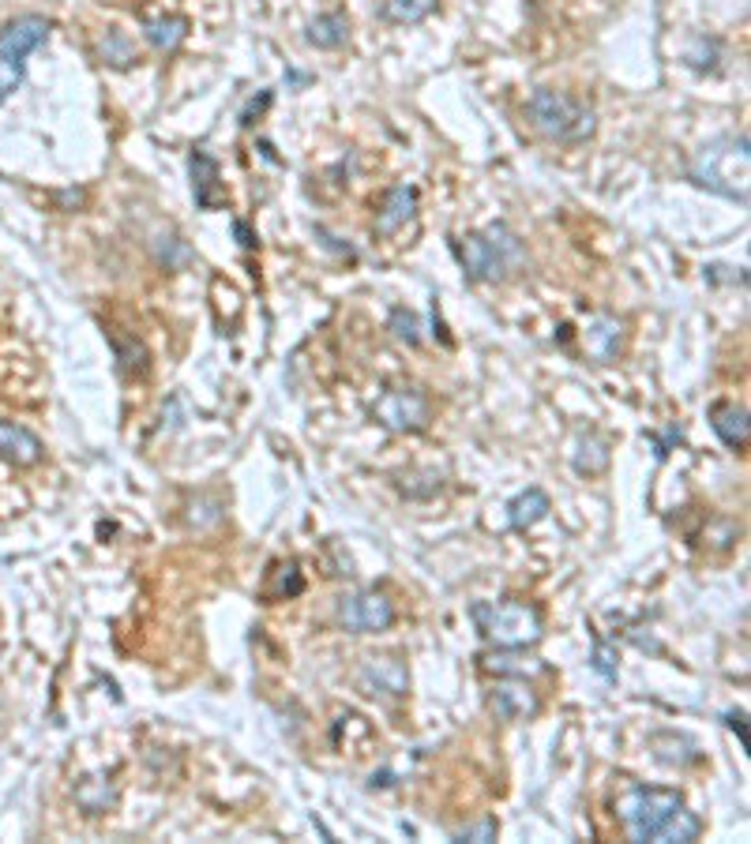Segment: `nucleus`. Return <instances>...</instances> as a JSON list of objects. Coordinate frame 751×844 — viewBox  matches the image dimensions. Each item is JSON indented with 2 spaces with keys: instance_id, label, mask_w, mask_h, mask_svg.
I'll return each mask as SVG.
<instances>
[{
  "instance_id": "1",
  "label": "nucleus",
  "mask_w": 751,
  "mask_h": 844,
  "mask_svg": "<svg viewBox=\"0 0 751 844\" xmlns=\"http://www.w3.org/2000/svg\"><path fill=\"white\" fill-rule=\"evenodd\" d=\"M455 256L473 282H504L526 264L522 241L508 226H488L481 233H470L455 241Z\"/></svg>"
},
{
  "instance_id": "2",
  "label": "nucleus",
  "mask_w": 751,
  "mask_h": 844,
  "mask_svg": "<svg viewBox=\"0 0 751 844\" xmlns=\"http://www.w3.org/2000/svg\"><path fill=\"white\" fill-rule=\"evenodd\" d=\"M526 113H530V120H534L537 132L549 136L552 143L575 146V143H586V139L598 132V117H594L590 105L563 94V90L537 87L526 102Z\"/></svg>"
},
{
  "instance_id": "3",
  "label": "nucleus",
  "mask_w": 751,
  "mask_h": 844,
  "mask_svg": "<svg viewBox=\"0 0 751 844\" xmlns=\"http://www.w3.org/2000/svg\"><path fill=\"white\" fill-rule=\"evenodd\" d=\"M748 139L744 136H725L714 139L710 146L696 154L691 162V180L710 188L717 195H729V200L748 203Z\"/></svg>"
},
{
  "instance_id": "4",
  "label": "nucleus",
  "mask_w": 751,
  "mask_h": 844,
  "mask_svg": "<svg viewBox=\"0 0 751 844\" xmlns=\"http://www.w3.org/2000/svg\"><path fill=\"white\" fill-rule=\"evenodd\" d=\"M470 616L496 650H526L542 638V612L526 601H481Z\"/></svg>"
},
{
  "instance_id": "5",
  "label": "nucleus",
  "mask_w": 751,
  "mask_h": 844,
  "mask_svg": "<svg viewBox=\"0 0 751 844\" xmlns=\"http://www.w3.org/2000/svg\"><path fill=\"white\" fill-rule=\"evenodd\" d=\"M684 807V800L669 789H632L620 800V822L632 841H658L661 826Z\"/></svg>"
},
{
  "instance_id": "6",
  "label": "nucleus",
  "mask_w": 751,
  "mask_h": 844,
  "mask_svg": "<svg viewBox=\"0 0 751 844\" xmlns=\"http://www.w3.org/2000/svg\"><path fill=\"white\" fill-rule=\"evenodd\" d=\"M372 421L383 424L387 432L413 436V432H424L432 424V398L421 387H391L376 398Z\"/></svg>"
},
{
  "instance_id": "7",
  "label": "nucleus",
  "mask_w": 751,
  "mask_h": 844,
  "mask_svg": "<svg viewBox=\"0 0 751 844\" xmlns=\"http://www.w3.org/2000/svg\"><path fill=\"white\" fill-rule=\"evenodd\" d=\"M339 623L354 635H380L395 623V604L383 593H354L339 604Z\"/></svg>"
},
{
  "instance_id": "8",
  "label": "nucleus",
  "mask_w": 751,
  "mask_h": 844,
  "mask_svg": "<svg viewBox=\"0 0 751 844\" xmlns=\"http://www.w3.org/2000/svg\"><path fill=\"white\" fill-rule=\"evenodd\" d=\"M406 683H410V676L398 657H369L357 668V687L372 699H403Z\"/></svg>"
},
{
  "instance_id": "9",
  "label": "nucleus",
  "mask_w": 751,
  "mask_h": 844,
  "mask_svg": "<svg viewBox=\"0 0 751 844\" xmlns=\"http://www.w3.org/2000/svg\"><path fill=\"white\" fill-rule=\"evenodd\" d=\"M46 38H49L46 15H20V20L4 23V30H0V56H8V61H27Z\"/></svg>"
},
{
  "instance_id": "10",
  "label": "nucleus",
  "mask_w": 751,
  "mask_h": 844,
  "mask_svg": "<svg viewBox=\"0 0 751 844\" xmlns=\"http://www.w3.org/2000/svg\"><path fill=\"white\" fill-rule=\"evenodd\" d=\"M488 706H493L496 717H504V720H530L537 709H542V699H537V691L526 683V679H504V683H496L493 694H488Z\"/></svg>"
},
{
  "instance_id": "11",
  "label": "nucleus",
  "mask_w": 751,
  "mask_h": 844,
  "mask_svg": "<svg viewBox=\"0 0 751 844\" xmlns=\"http://www.w3.org/2000/svg\"><path fill=\"white\" fill-rule=\"evenodd\" d=\"M46 458L42 439L35 436L30 429L12 421H0V462L8 465H38Z\"/></svg>"
},
{
  "instance_id": "12",
  "label": "nucleus",
  "mask_w": 751,
  "mask_h": 844,
  "mask_svg": "<svg viewBox=\"0 0 751 844\" xmlns=\"http://www.w3.org/2000/svg\"><path fill=\"white\" fill-rule=\"evenodd\" d=\"M413 215H418V188L395 184L387 195H383V207L376 210V233H380V236H395Z\"/></svg>"
},
{
  "instance_id": "13",
  "label": "nucleus",
  "mask_w": 751,
  "mask_h": 844,
  "mask_svg": "<svg viewBox=\"0 0 751 844\" xmlns=\"http://www.w3.org/2000/svg\"><path fill=\"white\" fill-rule=\"evenodd\" d=\"M710 429L717 432V439H722L729 450H744L748 436H751L748 409L737 406V401H714V406H710Z\"/></svg>"
},
{
  "instance_id": "14",
  "label": "nucleus",
  "mask_w": 751,
  "mask_h": 844,
  "mask_svg": "<svg viewBox=\"0 0 751 844\" xmlns=\"http://www.w3.org/2000/svg\"><path fill=\"white\" fill-rule=\"evenodd\" d=\"M188 166H192V192H195V203H200L203 210H215L226 203V192H222V174H218V162L211 158L207 151H192V158H188Z\"/></svg>"
},
{
  "instance_id": "15",
  "label": "nucleus",
  "mask_w": 751,
  "mask_h": 844,
  "mask_svg": "<svg viewBox=\"0 0 751 844\" xmlns=\"http://www.w3.org/2000/svg\"><path fill=\"white\" fill-rule=\"evenodd\" d=\"M583 346L594 360L609 365V360H616L620 346H624V323L612 316H594L583 331Z\"/></svg>"
},
{
  "instance_id": "16",
  "label": "nucleus",
  "mask_w": 751,
  "mask_h": 844,
  "mask_svg": "<svg viewBox=\"0 0 751 844\" xmlns=\"http://www.w3.org/2000/svg\"><path fill=\"white\" fill-rule=\"evenodd\" d=\"M143 35L158 53H177L188 38V20L184 15H154V20H143Z\"/></svg>"
},
{
  "instance_id": "17",
  "label": "nucleus",
  "mask_w": 751,
  "mask_h": 844,
  "mask_svg": "<svg viewBox=\"0 0 751 844\" xmlns=\"http://www.w3.org/2000/svg\"><path fill=\"white\" fill-rule=\"evenodd\" d=\"M110 342H113V357H117V368L120 375H147V368H151V354H147V346L136 334H125V331H110Z\"/></svg>"
},
{
  "instance_id": "18",
  "label": "nucleus",
  "mask_w": 751,
  "mask_h": 844,
  "mask_svg": "<svg viewBox=\"0 0 751 844\" xmlns=\"http://www.w3.org/2000/svg\"><path fill=\"white\" fill-rule=\"evenodd\" d=\"M549 496H545L542 488H526L522 496H515L508 503V526L511 529H530V526H537V522L549 514Z\"/></svg>"
},
{
  "instance_id": "19",
  "label": "nucleus",
  "mask_w": 751,
  "mask_h": 844,
  "mask_svg": "<svg viewBox=\"0 0 751 844\" xmlns=\"http://www.w3.org/2000/svg\"><path fill=\"white\" fill-rule=\"evenodd\" d=\"M481 668L485 672H496V676H515V679H530V676H542L545 665L519 650H500V653H485L481 657Z\"/></svg>"
},
{
  "instance_id": "20",
  "label": "nucleus",
  "mask_w": 751,
  "mask_h": 844,
  "mask_svg": "<svg viewBox=\"0 0 751 844\" xmlns=\"http://www.w3.org/2000/svg\"><path fill=\"white\" fill-rule=\"evenodd\" d=\"M76 803L87 810V815H102V810H110L113 803H117V781L105 773L87 777V781H79V789H76Z\"/></svg>"
},
{
  "instance_id": "21",
  "label": "nucleus",
  "mask_w": 751,
  "mask_h": 844,
  "mask_svg": "<svg viewBox=\"0 0 751 844\" xmlns=\"http://www.w3.org/2000/svg\"><path fill=\"white\" fill-rule=\"evenodd\" d=\"M349 38V20L342 12H323L313 20L308 27V42L320 46V49H339L342 42Z\"/></svg>"
},
{
  "instance_id": "22",
  "label": "nucleus",
  "mask_w": 751,
  "mask_h": 844,
  "mask_svg": "<svg viewBox=\"0 0 751 844\" xmlns=\"http://www.w3.org/2000/svg\"><path fill=\"white\" fill-rule=\"evenodd\" d=\"M699 833H703V818H699L696 810L680 807L665 826H661L658 841L661 844H688V841H699Z\"/></svg>"
},
{
  "instance_id": "23",
  "label": "nucleus",
  "mask_w": 751,
  "mask_h": 844,
  "mask_svg": "<svg viewBox=\"0 0 751 844\" xmlns=\"http://www.w3.org/2000/svg\"><path fill=\"white\" fill-rule=\"evenodd\" d=\"M432 8H436V0H380V15L387 23H398V27L429 20Z\"/></svg>"
},
{
  "instance_id": "24",
  "label": "nucleus",
  "mask_w": 751,
  "mask_h": 844,
  "mask_svg": "<svg viewBox=\"0 0 751 844\" xmlns=\"http://www.w3.org/2000/svg\"><path fill=\"white\" fill-rule=\"evenodd\" d=\"M609 465V444L601 436H586L578 439L575 450V470L578 473H601Z\"/></svg>"
},
{
  "instance_id": "25",
  "label": "nucleus",
  "mask_w": 751,
  "mask_h": 844,
  "mask_svg": "<svg viewBox=\"0 0 751 844\" xmlns=\"http://www.w3.org/2000/svg\"><path fill=\"white\" fill-rule=\"evenodd\" d=\"M305 589V578H301L297 563H285L275 575V586H267V601H282V597H297Z\"/></svg>"
},
{
  "instance_id": "26",
  "label": "nucleus",
  "mask_w": 751,
  "mask_h": 844,
  "mask_svg": "<svg viewBox=\"0 0 751 844\" xmlns=\"http://www.w3.org/2000/svg\"><path fill=\"white\" fill-rule=\"evenodd\" d=\"M391 331H395V338H403L406 346H418V316L413 311H406V308H395L391 311Z\"/></svg>"
},
{
  "instance_id": "27",
  "label": "nucleus",
  "mask_w": 751,
  "mask_h": 844,
  "mask_svg": "<svg viewBox=\"0 0 751 844\" xmlns=\"http://www.w3.org/2000/svg\"><path fill=\"white\" fill-rule=\"evenodd\" d=\"M102 56H105V61L113 64V68H128V64L136 61L132 46H128V42H125V38H120V35H110V38H105V42H102Z\"/></svg>"
},
{
  "instance_id": "28",
  "label": "nucleus",
  "mask_w": 751,
  "mask_h": 844,
  "mask_svg": "<svg viewBox=\"0 0 751 844\" xmlns=\"http://www.w3.org/2000/svg\"><path fill=\"white\" fill-rule=\"evenodd\" d=\"M20 84H23V61H8V56H0V102H4V98L12 94Z\"/></svg>"
},
{
  "instance_id": "29",
  "label": "nucleus",
  "mask_w": 751,
  "mask_h": 844,
  "mask_svg": "<svg viewBox=\"0 0 751 844\" xmlns=\"http://www.w3.org/2000/svg\"><path fill=\"white\" fill-rule=\"evenodd\" d=\"M594 668H598L606 679H616V653H612L606 642L594 645Z\"/></svg>"
},
{
  "instance_id": "30",
  "label": "nucleus",
  "mask_w": 751,
  "mask_h": 844,
  "mask_svg": "<svg viewBox=\"0 0 751 844\" xmlns=\"http://www.w3.org/2000/svg\"><path fill=\"white\" fill-rule=\"evenodd\" d=\"M455 841H496V822L485 818V822H478V826H467V830L455 833Z\"/></svg>"
},
{
  "instance_id": "31",
  "label": "nucleus",
  "mask_w": 751,
  "mask_h": 844,
  "mask_svg": "<svg viewBox=\"0 0 751 844\" xmlns=\"http://www.w3.org/2000/svg\"><path fill=\"white\" fill-rule=\"evenodd\" d=\"M725 725L733 728V732L740 736V747H751V740H748V725H744V713H725Z\"/></svg>"
},
{
  "instance_id": "32",
  "label": "nucleus",
  "mask_w": 751,
  "mask_h": 844,
  "mask_svg": "<svg viewBox=\"0 0 751 844\" xmlns=\"http://www.w3.org/2000/svg\"><path fill=\"white\" fill-rule=\"evenodd\" d=\"M233 233L241 236V244H244V248H252V244H256V236L249 233V226H244V222H233Z\"/></svg>"
}]
</instances>
